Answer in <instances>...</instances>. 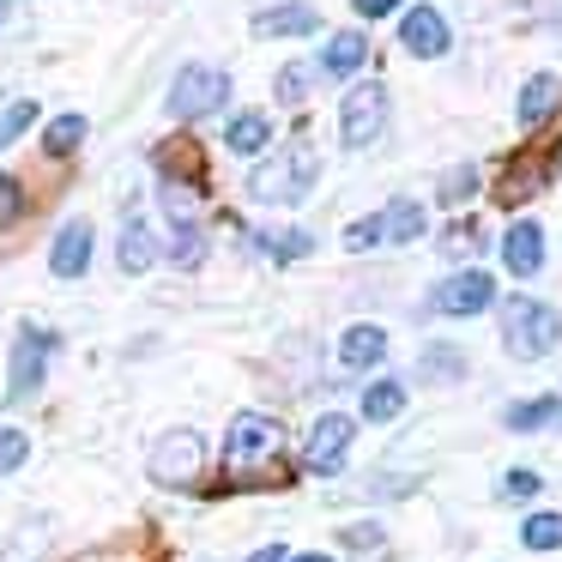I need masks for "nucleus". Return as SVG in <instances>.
<instances>
[{"label":"nucleus","mask_w":562,"mask_h":562,"mask_svg":"<svg viewBox=\"0 0 562 562\" xmlns=\"http://www.w3.org/2000/svg\"><path fill=\"white\" fill-rule=\"evenodd\" d=\"M502 267H508L514 279H532V272L544 267V231H538L532 218H520L508 236H502Z\"/></svg>","instance_id":"nucleus-12"},{"label":"nucleus","mask_w":562,"mask_h":562,"mask_svg":"<svg viewBox=\"0 0 562 562\" xmlns=\"http://www.w3.org/2000/svg\"><path fill=\"white\" fill-rule=\"evenodd\" d=\"M424 236V206L417 200H393L381 212V243H417Z\"/></svg>","instance_id":"nucleus-19"},{"label":"nucleus","mask_w":562,"mask_h":562,"mask_svg":"<svg viewBox=\"0 0 562 562\" xmlns=\"http://www.w3.org/2000/svg\"><path fill=\"white\" fill-rule=\"evenodd\" d=\"M502 424L508 429H550V424H562V400H526V405H508L502 412Z\"/></svg>","instance_id":"nucleus-22"},{"label":"nucleus","mask_w":562,"mask_h":562,"mask_svg":"<svg viewBox=\"0 0 562 562\" xmlns=\"http://www.w3.org/2000/svg\"><path fill=\"white\" fill-rule=\"evenodd\" d=\"M315 182H321V151H315V139L296 134L291 146L272 151V164H260V170L248 176V194H255L260 206H303V200L315 194Z\"/></svg>","instance_id":"nucleus-1"},{"label":"nucleus","mask_w":562,"mask_h":562,"mask_svg":"<svg viewBox=\"0 0 562 562\" xmlns=\"http://www.w3.org/2000/svg\"><path fill=\"white\" fill-rule=\"evenodd\" d=\"M19 212H25V188H19L13 176H0V231H7Z\"/></svg>","instance_id":"nucleus-31"},{"label":"nucleus","mask_w":562,"mask_h":562,"mask_svg":"<svg viewBox=\"0 0 562 562\" xmlns=\"http://www.w3.org/2000/svg\"><path fill=\"white\" fill-rule=\"evenodd\" d=\"M562 339V315L550 303H538V296H508L502 303V345H508V357H520V363H538V357H550Z\"/></svg>","instance_id":"nucleus-3"},{"label":"nucleus","mask_w":562,"mask_h":562,"mask_svg":"<svg viewBox=\"0 0 562 562\" xmlns=\"http://www.w3.org/2000/svg\"><path fill=\"white\" fill-rule=\"evenodd\" d=\"M79 139H86V115H55L43 146H49L55 158H67V151H79Z\"/></svg>","instance_id":"nucleus-25"},{"label":"nucleus","mask_w":562,"mask_h":562,"mask_svg":"<svg viewBox=\"0 0 562 562\" xmlns=\"http://www.w3.org/2000/svg\"><path fill=\"white\" fill-rule=\"evenodd\" d=\"M345 248H351V255H363V248H381V212H375V218H357L351 231H345Z\"/></svg>","instance_id":"nucleus-29"},{"label":"nucleus","mask_w":562,"mask_h":562,"mask_svg":"<svg viewBox=\"0 0 562 562\" xmlns=\"http://www.w3.org/2000/svg\"><path fill=\"white\" fill-rule=\"evenodd\" d=\"M496 303V284L484 279V272H453V279H441L436 284V296H429V308L436 315H484V308Z\"/></svg>","instance_id":"nucleus-10"},{"label":"nucleus","mask_w":562,"mask_h":562,"mask_svg":"<svg viewBox=\"0 0 562 562\" xmlns=\"http://www.w3.org/2000/svg\"><path fill=\"white\" fill-rule=\"evenodd\" d=\"M55 345H61V339H55L49 327H25V333H19V345H13V381H7V400H13V405H25L31 393L43 387Z\"/></svg>","instance_id":"nucleus-7"},{"label":"nucleus","mask_w":562,"mask_h":562,"mask_svg":"<svg viewBox=\"0 0 562 562\" xmlns=\"http://www.w3.org/2000/svg\"><path fill=\"white\" fill-rule=\"evenodd\" d=\"M381 127H387V91H381L375 79L345 91V103H339V139H345V146H351V151L375 146Z\"/></svg>","instance_id":"nucleus-6"},{"label":"nucleus","mask_w":562,"mask_h":562,"mask_svg":"<svg viewBox=\"0 0 562 562\" xmlns=\"http://www.w3.org/2000/svg\"><path fill=\"white\" fill-rule=\"evenodd\" d=\"M520 544L526 550H562V514H532L520 526Z\"/></svg>","instance_id":"nucleus-24"},{"label":"nucleus","mask_w":562,"mask_h":562,"mask_svg":"<svg viewBox=\"0 0 562 562\" xmlns=\"http://www.w3.org/2000/svg\"><path fill=\"white\" fill-rule=\"evenodd\" d=\"M200 465H206V441L194 436V429H170V436L151 448V477L170 490H188L200 477Z\"/></svg>","instance_id":"nucleus-8"},{"label":"nucleus","mask_w":562,"mask_h":562,"mask_svg":"<svg viewBox=\"0 0 562 562\" xmlns=\"http://www.w3.org/2000/svg\"><path fill=\"white\" fill-rule=\"evenodd\" d=\"M255 248L267 260H303V255H315V236L308 231H255Z\"/></svg>","instance_id":"nucleus-21"},{"label":"nucleus","mask_w":562,"mask_h":562,"mask_svg":"<svg viewBox=\"0 0 562 562\" xmlns=\"http://www.w3.org/2000/svg\"><path fill=\"white\" fill-rule=\"evenodd\" d=\"M321 19H315V7H272V13H255V37H308Z\"/></svg>","instance_id":"nucleus-16"},{"label":"nucleus","mask_w":562,"mask_h":562,"mask_svg":"<svg viewBox=\"0 0 562 562\" xmlns=\"http://www.w3.org/2000/svg\"><path fill=\"white\" fill-rule=\"evenodd\" d=\"M224 146H231L236 158H255V151L272 146V122H267V115H255V110H243L231 127H224Z\"/></svg>","instance_id":"nucleus-18"},{"label":"nucleus","mask_w":562,"mask_h":562,"mask_svg":"<svg viewBox=\"0 0 562 562\" xmlns=\"http://www.w3.org/2000/svg\"><path fill=\"white\" fill-rule=\"evenodd\" d=\"M164 218H170V260L176 267H200V260H206V231H200L194 188L164 182Z\"/></svg>","instance_id":"nucleus-4"},{"label":"nucleus","mask_w":562,"mask_h":562,"mask_svg":"<svg viewBox=\"0 0 562 562\" xmlns=\"http://www.w3.org/2000/svg\"><path fill=\"white\" fill-rule=\"evenodd\" d=\"M557 176H562V151H557Z\"/></svg>","instance_id":"nucleus-39"},{"label":"nucleus","mask_w":562,"mask_h":562,"mask_svg":"<svg viewBox=\"0 0 562 562\" xmlns=\"http://www.w3.org/2000/svg\"><path fill=\"white\" fill-rule=\"evenodd\" d=\"M86 267H91V224L74 218V224H61V236L49 248V272L55 279H79Z\"/></svg>","instance_id":"nucleus-13"},{"label":"nucleus","mask_w":562,"mask_h":562,"mask_svg":"<svg viewBox=\"0 0 562 562\" xmlns=\"http://www.w3.org/2000/svg\"><path fill=\"white\" fill-rule=\"evenodd\" d=\"M279 453H284V429H279V417H267V412H243L231 424V436H224V472L231 477H260V472H272L279 465Z\"/></svg>","instance_id":"nucleus-2"},{"label":"nucleus","mask_w":562,"mask_h":562,"mask_svg":"<svg viewBox=\"0 0 562 562\" xmlns=\"http://www.w3.org/2000/svg\"><path fill=\"white\" fill-rule=\"evenodd\" d=\"M31 460V436L25 429H0V472H19Z\"/></svg>","instance_id":"nucleus-27"},{"label":"nucleus","mask_w":562,"mask_h":562,"mask_svg":"<svg viewBox=\"0 0 562 562\" xmlns=\"http://www.w3.org/2000/svg\"><path fill=\"white\" fill-rule=\"evenodd\" d=\"M248 562H291V557H284V544H267V550H255Z\"/></svg>","instance_id":"nucleus-36"},{"label":"nucleus","mask_w":562,"mask_h":562,"mask_svg":"<svg viewBox=\"0 0 562 562\" xmlns=\"http://www.w3.org/2000/svg\"><path fill=\"white\" fill-rule=\"evenodd\" d=\"M7 19H13V0H0V25H7Z\"/></svg>","instance_id":"nucleus-37"},{"label":"nucleus","mask_w":562,"mask_h":562,"mask_svg":"<svg viewBox=\"0 0 562 562\" xmlns=\"http://www.w3.org/2000/svg\"><path fill=\"white\" fill-rule=\"evenodd\" d=\"M303 91H308V67H284V74H279V98L284 103H303Z\"/></svg>","instance_id":"nucleus-33"},{"label":"nucleus","mask_w":562,"mask_h":562,"mask_svg":"<svg viewBox=\"0 0 562 562\" xmlns=\"http://www.w3.org/2000/svg\"><path fill=\"white\" fill-rule=\"evenodd\" d=\"M345 544H351V550H375L381 532H375V526H351V532H345Z\"/></svg>","instance_id":"nucleus-34"},{"label":"nucleus","mask_w":562,"mask_h":562,"mask_svg":"<svg viewBox=\"0 0 562 562\" xmlns=\"http://www.w3.org/2000/svg\"><path fill=\"white\" fill-rule=\"evenodd\" d=\"M400 43L412 55H424V61H436V55H448V19H441L436 7H412V13L400 19Z\"/></svg>","instance_id":"nucleus-11"},{"label":"nucleus","mask_w":562,"mask_h":562,"mask_svg":"<svg viewBox=\"0 0 562 562\" xmlns=\"http://www.w3.org/2000/svg\"><path fill=\"white\" fill-rule=\"evenodd\" d=\"M393 7H400V0H357V13H363V19H387Z\"/></svg>","instance_id":"nucleus-35"},{"label":"nucleus","mask_w":562,"mask_h":562,"mask_svg":"<svg viewBox=\"0 0 562 562\" xmlns=\"http://www.w3.org/2000/svg\"><path fill=\"white\" fill-rule=\"evenodd\" d=\"M532 496H538V472H526V465H520V472L502 477V502H532Z\"/></svg>","instance_id":"nucleus-30"},{"label":"nucleus","mask_w":562,"mask_h":562,"mask_svg":"<svg viewBox=\"0 0 562 562\" xmlns=\"http://www.w3.org/2000/svg\"><path fill=\"white\" fill-rule=\"evenodd\" d=\"M224 98H231V74L224 67H182L170 86V115L176 122H200V115L224 110Z\"/></svg>","instance_id":"nucleus-5"},{"label":"nucleus","mask_w":562,"mask_h":562,"mask_svg":"<svg viewBox=\"0 0 562 562\" xmlns=\"http://www.w3.org/2000/svg\"><path fill=\"white\" fill-rule=\"evenodd\" d=\"M381 357H387V333H381L375 321H363V327H351L339 339V363L345 369H375Z\"/></svg>","instance_id":"nucleus-14"},{"label":"nucleus","mask_w":562,"mask_h":562,"mask_svg":"<svg viewBox=\"0 0 562 562\" xmlns=\"http://www.w3.org/2000/svg\"><path fill=\"white\" fill-rule=\"evenodd\" d=\"M31 122H37V103H31V98H13V103H7V110H0V151L13 146V139L25 134Z\"/></svg>","instance_id":"nucleus-26"},{"label":"nucleus","mask_w":562,"mask_h":562,"mask_svg":"<svg viewBox=\"0 0 562 562\" xmlns=\"http://www.w3.org/2000/svg\"><path fill=\"white\" fill-rule=\"evenodd\" d=\"M405 412V387L400 381H375V387L363 393V417L369 424H387V417H400Z\"/></svg>","instance_id":"nucleus-23"},{"label":"nucleus","mask_w":562,"mask_h":562,"mask_svg":"<svg viewBox=\"0 0 562 562\" xmlns=\"http://www.w3.org/2000/svg\"><path fill=\"white\" fill-rule=\"evenodd\" d=\"M291 562H327V557H321V550H308V557H291Z\"/></svg>","instance_id":"nucleus-38"},{"label":"nucleus","mask_w":562,"mask_h":562,"mask_svg":"<svg viewBox=\"0 0 562 562\" xmlns=\"http://www.w3.org/2000/svg\"><path fill=\"white\" fill-rule=\"evenodd\" d=\"M557 103H562V86H557V74H532V79L520 86V127L532 134V127L544 122V115L557 110Z\"/></svg>","instance_id":"nucleus-17"},{"label":"nucleus","mask_w":562,"mask_h":562,"mask_svg":"<svg viewBox=\"0 0 562 562\" xmlns=\"http://www.w3.org/2000/svg\"><path fill=\"white\" fill-rule=\"evenodd\" d=\"M363 61H369L363 31H339V37L327 43V55H321V74H357Z\"/></svg>","instance_id":"nucleus-20"},{"label":"nucleus","mask_w":562,"mask_h":562,"mask_svg":"<svg viewBox=\"0 0 562 562\" xmlns=\"http://www.w3.org/2000/svg\"><path fill=\"white\" fill-rule=\"evenodd\" d=\"M351 436H357V424L351 417H339V412H327L315 429H308V448H303V465L308 472H321V477H333L345 465V453H351Z\"/></svg>","instance_id":"nucleus-9"},{"label":"nucleus","mask_w":562,"mask_h":562,"mask_svg":"<svg viewBox=\"0 0 562 562\" xmlns=\"http://www.w3.org/2000/svg\"><path fill=\"white\" fill-rule=\"evenodd\" d=\"M115 260H122V272H146L151 260H158V236H151V224H146V218H127V224H122Z\"/></svg>","instance_id":"nucleus-15"},{"label":"nucleus","mask_w":562,"mask_h":562,"mask_svg":"<svg viewBox=\"0 0 562 562\" xmlns=\"http://www.w3.org/2000/svg\"><path fill=\"white\" fill-rule=\"evenodd\" d=\"M472 194H477V170H472V164L441 176V200H448V206H460V200H472Z\"/></svg>","instance_id":"nucleus-28"},{"label":"nucleus","mask_w":562,"mask_h":562,"mask_svg":"<svg viewBox=\"0 0 562 562\" xmlns=\"http://www.w3.org/2000/svg\"><path fill=\"white\" fill-rule=\"evenodd\" d=\"M441 248H448L453 260H460V255H472V248H477V224H472V218H465V224H453V231L441 236Z\"/></svg>","instance_id":"nucleus-32"}]
</instances>
